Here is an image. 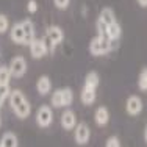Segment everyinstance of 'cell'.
Wrapping results in <instances>:
<instances>
[{
    "instance_id": "1",
    "label": "cell",
    "mask_w": 147,
    "mask_h": 147,
    "mask_svg": "<svg viewBox=\"0 0 147 147\" xmlns=\"http://www.w3.org/2000/svg\"><path fill=\"white\" fill-rule=\"evenodd\" d=\"M9 38L16 45H30L36 38V27L31 19H22L13 24L9 28Z\"/></svg>"
},
{
    "instance_id": "2",
    "label": "cell",
    "mask_w": 147,
    "mask_h": 147,
    "mask_svg": "<svg viewBox=\"0 0 147 147\" xmlns=\"http://www.w3.org/2000/svg\"><path fill=\"white\" fill-rule=\"evenodd\" d=\"M8 103H9V108L13 110V113L16 114V117H19V119L30 117L31 103L20 89H11L9 97H8Z\"/></svg>"
},
{
    "instance_id": "3",
    "label": "cell",
    "mask_w": 147,
    "mask_h": 147,
    "mask_svg": "<svg viewBox=\"0 0 147 147\" xmlns=\"http://www.w3.org/2000/svg\"><path fill=\"white\" fill-rule=\"evenodd\" d=\"M74 102V91L69 86L59 88L52 92L50 107L52 108H69Z\"/></svg>"
},
{
    "instance_id": "4",
    "label": "cell",
    "mask_w": 147,
    "mask_h": 147,
    "mask_svg": "<svg viewBox=\"0 0 147 147\" xmlns=\"http://www.w3.org/2000/svg\"><path fill=\"white\" fill-rule=\"evenodd\" d=\"M42 38H44L45 44H47L49 53H53L55 49H57L59 44H63V41H64V31H63V28L58 25H49L44 31Z\"/></svg>"
},
{
    "instance_id": "5",
    "label": "cell",
    "mask_w": 147,
    "mask_h": 147,
    "mask_svg": "<svg viewBox=\"0 0 147 147\" xmlns=\"http://www.w3.org/2000/svg\"><path fill=\"white\" fill-rule=\"evenodd\" d=\"M114 47V42H111L108 38L96 36L91 39L89 42V53L92 57H103V55L110 53Z\"/></svg>"
},
{
    "instance_id": "6",
    "label": "cell",
    "mask_w": 147,
    "mask_h": 147,
    "mask_svg": "<svg viewBox=\"0 0 147 147\" xmlns=\"http://www.w3.org/2000/svg\"><path fill=\"white\" fill-rule=\"evenodd\" d=\"M34 121L39 128H49L53 124V108L50 105H41L34 113Z\"/></svg>"
},
{
    "instance_id": "7",
    "label": "cell",
    "mask_w": 147,
    "mask_h": 147,
    "mask_svg": "<svg viewBox=\"0 0 147 147\" xmlns=\"http://www.w3.org/2000/svg\"><path fill=\"white\" fill-rule=\"evenodd\" d=\"M8 67H9V72H11L13 78H22L27 74V71H28V63H27L25 57L16 55V57H13L9 59Z\"/></svg>"
},
{
    "instance_id": "8",
    "label": "cell",
    "mask_w": 147,
    "mask_h": 147,
    "mask_svg": "<svg viewBox=\"0 0 147 147\" xmlns=\"http://www.w3.org/2000/svg\"><path fill=\"white\" fill-rule=\"evenodd\" d=\"M91 139V128L86 122H78L74 130V141L78 146H86Z\"/></svg>"
},
{
    "instance_id": "9",
    "label": "cell",
    "mask_w": 147,
    "mask_h": 147,
    "mask_svg": "<svg viewBox=\"0 0 147 147\" xmlns=\"http://www.w3.org/2000/svg\"><path fill=\"white\" fill-rule=\"evenodd\" d=\"M28 49H30V57L33 59H41L49 53V49L44 38H34L31 41V44L28 45Z\"/></svg>"
},
{
    "instance_id": "10",
    "label": "cell",
    "mask_w": 147,
    "mask_h": 147,
    "mask_svg": "<svg viewBox=\"0 0 147 147\" xmlns=\"http://www.w3.org/2000/svg\"><path fill=\"white\" fill-rule=\"evenodd\" d=\"M59 124H61L63 130H66V131L75 130L77 124H78L75 111H72L71 108H66V110L61 113V117H59Z\"/></svg>"
},
{
    "instance_id": "11",
    "label": "cell",
    "mask_w": 147,
    "mask_h": 147,
    "mask_svg": "<svg viewBox=\"0 0 147 147\" xmlns=\"http://www.w3.org/2000/svg\"><path fill=\"white\" fill-rule=\"evenodd\" d=\"M142 108H144L142 99L139 96H136V94L128 96V99L125 100V111H127L130 116H138V114H141Z\"/></svg>"
},
{
    "instance_id": "12",
    "label": "cell",
    "mask_w": 147,
    "mask_h": 147,
    "mask_svg": "<svg viewBox=\"0 0 147 147\" xmlns=\"http://www.w3.org/2000/svg\"><path fill=\"white\" fill-rule=\"evenodd\" d=\"M52 88H53V85H52V80L49 75H41L39 78L36 80V91H38L39 96H42V97L49 96Z\"/></svg>"
},
{
    "instance_id": "13",
    "label": "cell",
    "mask_w": 147,
    "mask_h": 147,
    "mask_svg": "<svg viewBox=\"0 0 147 147\" xmlns=\"http://www.w3.org/2000/svg\"><path fill=\"white\" fill-rule=\"evenodd\" d=\"M94 122L99 127L108 125V122H110V110L107 107H103V105L102 107H97L96 111H94Z\"/></svg>"
},
{
    "instance_id": "14",
    "label": "cell",
    "mask_w": 147,
    "mask_h": 147,
    "mask_svg": "<svg viewBox=\"0 0 147 147\" xmlns=\"http://www.w3.org/2000/svg\"><path fill=\"white\" fill-rule=\"evenodd\" d=\"M97 99V89L94 88H88V86L83 85L82 91H80V100L85 107H91Z\"/></svg>"
},
{
    "instance_id": "15",
    "label": "cell",
    "mask_w": 147,
    "mask_h": 147,
    "mask_svg": "<svg viewBox=\"0 0 147 147\" xmlns=\"http://www.w3.org/2000/svg\"><path fill=\"white\" fill-rule=\"evenodd\" d=\"M0 144L3 147H19V138L14 131H5L0 138Z\"/></svg>"
},
{
    "instance_id": "16",
    "label": "cell",
    "mask_w": 147,
    "mask_h": 147,
    "mask_svg": "<svg viewBox=\"0 0 147 147\" xmlns=\"http://www.w3.org/2000/svg\"><path fill=\"white\" fill-rule=\"evenodd\" d=\"M83 85L88 86V88L97 89V86L100 85V75H99L96 71H89V72L85 75V83H83Z\"/></svg>"
},
{
    "instance_id": "17",
    "label": "cell",
    "mask_w": 147,
    "mask_h": 147,
    "mask_svg": "<svg viewBox=\"0 0 147 147\" xmlns=\"http://www.w3.org/2000/svg\"><path fill=\"white\" fill-rule=\"evenodd\" d=\"M11 72H9V67L5 64H0V86H9V82H11Z\"/></svg>"
},
{
    "instance_id": "18",
    "label": "cell",
    "mask_w": 147,
    "mask_h": 147,
    "mask_svg": "<svg viewBox=\"0 0 147 147\" xmlns=\"http://www.w3.org/2000/svg\"><path fill=\"white\" fill-rule=\"evenodd\" d=\"M138 88L142 92H147V67H142L138 75Z\"/></svg>"
},
{
    "instance_id": "19",
    "label": "cell",
    "mask_w": 147,
    "mask_h": 147,
    "mask_svg": "<svg viewBox=\"0 0 147 147\" xmlns=\"http://www.w3.org/2000/svg\"><path fill=\"white\" fill-rule=\"evenodd\" d=\"M9 28H11V22H9L8 16L0 13V34H5Z\"/></svg>"
},
{
    "instance_id": "20",
    "label": "cell",
    "mask_w": 147,
    "mask_h": 147,
    "mask_svg": "<svg viewBox=\"0 0 147 147\" xmlns=\"http://www.w3.org/2000/svg\"><path fill=\"white\" fill-rule=\"evenodd\" d=\"M9 92H11V88H9V86H0V110H2L3 103L8 100Z\"/></svg>"
},
{
    "instance_id": "21",
    "label": "cell",
    "mask_w": 147,
    "mask_h": 147,
    "mask_svg": "<svg viewBox=\"0 0 147 147\" xmlns=\"http://www.w3.org/2000/svg\"><path fill=\"white\" fill-rule=\"evenodd\" d=\"M55 5V8L59 9V11H64V9L69 8V5H71V0H52Z\"/></svg>"
},
{
    "instance_id": "22",
    "label": "cell",
    "mask_w": 147,
    "mask_h": 147,
    "mask_svg": "<svg viewBox=\"0 0 147 147\" xmlns=\"http://www.w3.org/2000/svg\"><path fill=\"white\" fill-rule=\"evenodd\" d=\"M105 147H122L121 146V139L117 136H110L105 142Z\"/></svg>"
},
{
    "instance_id": "23",
    "label": "cell",
    "mask_w": 147,
    "mask_h": 147,
    "mask_svg": "<svg viewBox=\"0 0 147 147\" xmlns=\"http://www.w3.org/2000/svg\"><path fill=\"white\" fill-rule=\"evenodd\" d=\"M38 2L36 0H28L27 2V11L30 13V14H34V13H38Z\"/></svg>"
},
{
    "instance_id": "24",
    "label": "cell",
    "mask_w": 147,
    "mask_h": 147,
    "mask_svg": "<svg viewBox=\"0 0 147 147\" xmlns=\"http://www.w3.org/2000/svg\"><path fill=\"white\" fill-rule=\"evenodd\" d=\"M136 2H138V5L141 8H147V0H136Z\"/></svg>"
},
{
    "instance_id": "25",
    "label": "cell",
    "mask_w": 147,
    "mask_h": 147,
    "mask_svg": "<svg viewBox=\"0 0 147 147\" xmlns=\"http://www.w3.org/2000/svg\"><path fill=\"white\" fill-rule=\"evenodd\" d=\"M144 139H146V142H147V125H146V130H144Z\"/></svg>"
},
{
    "instance_id": "26",
    "label": "cell",
    "mask_w": 147,
    "mask_h": 147,
    "mask_svg": "<svg viewBox=\"0 0 147 147\" xmlns=\"http://www.w3.org/2000/svg\"><path fill=\"white\" fill-rule=\"evenodd\" d=\"M0 127H2V116H0Z\"/></svg>"
},
{
    "instance_id": "27",
    "label": "cell",
    "mask_w": 147,
    "mask_h": 147,
    "mask_svg": "<svg viewBox=\"0 0 147 147\" xmlns=\"http://www.w3.org/2000/svg\"><path fill=\"white\" fill-rule=\"evenodd\" d=\"M0 147H3V146H2V144H0Z\"/></svg>"
}]
</instances>
